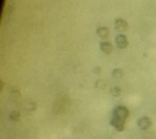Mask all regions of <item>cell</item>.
<instances>
[{
    "label": "cell",
    "mask_w": 156,
    "mask_h": 139,
    "mask_svg": "<svg viewBox=\"0 0 156 139\" xmlns=\"http://www.w3.org/2000/svg\"><path fill=\"white\" fill-rule=\"evenodd\" d=\"M129 116H130V111L127 106L117 105L112 111V116L110 118V124L117 132H123L126 129V122L129 118Z\"/></svg>",
    "instance_id": "cell-1"
},
{
    "label": "cell",
    "mask_w": 156,
    "mask_h": 139,
    "mask_svg": "<svg viewBox=\"0 0 156 139\" xmlns=\"http://www.w3.org/2000/svg\"><path fill=\"white\" fill-rule=\"evenodd\" d=\"M136 126L141 130H147L152 126V121H151V118L149 116H143L136 121Z\"/></svg>",
    "instance_id": "cell-2"
},
{
    "label": "cell",
    "mask_w": 156,
    "mask_h": 139,
    "mask_svg": "<svg viewBox=\"0 0 156 139\" xmlns=\"http://www.w3.org/2000/svg\"><path fill=\"white\" fill-rule=\"evenodd\" d=\"M128 28H129V24H128V22L126 20H123V18H116L115 20V29L117 32H119L121 34L127 32Z\"/></svg>",
    "instance_id": "cell-3"
},
{
    "label": "cell",
    "mask_w": 156,
    "mask_h": 139,
    "mask_svg": "<svg viewBox=\"0 0 156 139\" xmlns=\"http://www.w3.org/2000/svg\"><path fill=\"white\" fill-rule=\"evenodd\" d=\"M115 44L118 49H126L129 45V40L124 34H117L115 37Z\"/></svg>",
    "instance_id": "cell-4"
},
{
    "label": "cell",
    "mask_w": 156,
    "mask_h": 139,
    "mask_svg": "<svg viewBox=\"0 0 156 139\" xmlns=\"http://www.w3.org/2000/svg\"><path fill=\"white\" fill-rule=\"evenodd\" d=\"M99 46H100V50H101L105 55H110V54L113 51V45H112L108 40H102V41L99 44Z\"/></svg>",
    "instance_id": "cell-5"
},
{
    "label": "cell",
    "mask_w": 156,
    "mask_h": 139,
    "mask_svg": "<svg viewBox=\"0 0 156 139\" xmlns=\"http://www.w3.org/2000/svg\"><path fill=\"white\" fill-rule=\"evenodd\" d=\"M96 34H98V37H99L100 39H102V40H107V38L110 37V30H108L107 27L101 26V27H98V29H96Z\"/></svg>",
    "instance_id": "cell-6"
},
{
    "label": "cell",
    "mask_w": 156,
    "mask_h": 139,
    "mask_svg": "<svg viewBox=\"0 0 156 139\" xmlns=\"http://www.w3.org/2000/svg\"><path fill=\"white\" fill-rule=\"evenodd\" d=\"M111 77H112V78H116V79H121V78L124 77V71H123L122 68H119V67H116V68L112 70Z\"/></svg>",
    "instance_id": "cell-7"
},
{
    "label": "cell",
    "mask_w": 156,
    "mask_h": 139,
    "mask_svg": "<svg viewBox=\"0 0 156 139\" xmlns=\"http://www.w3.org/2000/svg\"><path fill=\"white\" fill-rule=\"evenodd\" d=\"M9 117H10V119H11V121L17 122V121H20V119H21V112H20L18 110H13V111H11V112H10Z\"/></svg>",
    "instance_id": "cell-8"
},
{
    "label": "cell",
    "mask_w": 156,
    "mask_h": 139,
    "mask_svg": "<svg viewBox=\"0 0 156 139\" xmlns=\"http://www.w3.org/2000/svg\"><path fill=\"white\" fill-rule=\"evenodd\" d=\"M95 87L99 88V89H101V90H104V89H106V87H107V82H106L105 79H102V78H99V79L95 82Z\"/></svg>",
    "instance_id": "cell-9"
},
{
    "label": "cell",
    "mask_w": 156,
    "mask_h": 139,
    "mask_svg": "<svg viewBox=\"0 0 156 139\" xmlns=\"http://www.w3.org/2000/svg\"><path fill=\"white\" fill-rule=\"evenodd\" d=\"M121 93H122V90H121V88H119V87H112V88L110 89V94H111L112 96H115V98L119 96V95H121Z\"/></svg>",
    "instance_id": "cell-10"
},
{
    "label": "cell",
    "mask_w": 156,
    "mask_h": 139,
    "mask_svg": "<svg viewBox=\"0 0 156 139\" xmlns=\"http://www.w3.org/2000/svg\"><path fill=\"white\" fill-rule=\"evenodd\" d=\"M93 73L100 74V73H101V67H100V66H95V67L93 68Z\"/></svg>",
    "instance_id": "cell-11"
}]
</instances>
